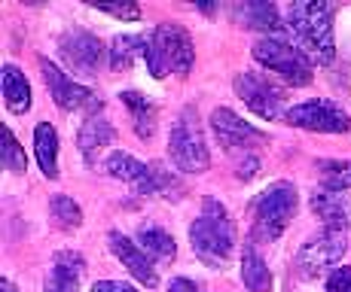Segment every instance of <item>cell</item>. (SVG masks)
<instances>
[{"label": "cell", "instance_id": "obj_26", "mask_svg": "<svg viewBox=\"0 0 351 292\" xmlns=\"http://www.w3.org/2000/svg\"><path fill=\"white\" fill-rule=\"evenodd\" d=\"M49 213L62 228H80L83 226V210H80V204L73 198H67V195H56V198L49 201Z\"/></svg>", "mask_w": 351, "mask_h": 292}, {"label": "cell", "instance_id": "obj_22", "mask_svg": "<svg viewBox=\"0 0 351 292\" xmlns=\"http://www.w3.org/2000/svg\"><path fill=\"white\" fill-rule=\"evenodd\" d=\"M119 98H123V104L128 107V113H132V122H134L138 137L150 140L153 134H156V107H153L150 101H147L144 94H138V92H123Z\"/></svg>", "mask_w": 351, "mask_h": 292}, {"label": "cell", "instance_id": "obj_7", "mask_svg": "<svg viewBox=\"0 0 351 292\" xmlns=\"http://www.w3.org/2000/svg\"><path fill=\"white\" fill-rule=\"evenodd\" d=\"M107 174L117 176V180H123V183H132L138 195H162V192L178 189L174 174L165 171L159 161L144 165V161H138L128 152H113L110 159H107Z\"/></svg>", "mask_w": 351, "mask_h": 292}, {"label": "cell", "instance_id": "obj_5", "mask_svg": "<svg viewBox=\"0 0 351 292\" xmlns=\"http://www.w3.org/2000/svg\"><path fill=\"white\" fill-rule=\"evenodd\" d=\"M168 152L171 161L186 174H205L211 165V152H208L205 134H202L195 107H184L178 122H174L171 134H168Z\"/></svg>", "mask_w": 351, "mask_h": 292}, {"label": "cell", "instance_id": "obj_17", "mask_svg": "<svg viewBox=\"0 0 351 292\" xmlns=\"http://www.w3.org/2000/svg\"><path fill=\"white\" fill-rule=\"evenodd\" d=\"M113 137H117V131H113L110 122L101 119V116H89V119L83 122V128H80V137H77L83 159L89 161V165H95L98 152H101L104 146H110Z\"/></svg>", "mask_w": 351, "mask_h": 292}, {"label": "cell", "instance_id": "obj_30", "mask_svg": "<svg viewBox=\"0 0 351 292\" xmlns=\"http://www.w3.org/2000/svg\"><path fill=\"white\" fill-rule=\"evenodd\" d=\"M92 292H138L134 287H128V283H119V280H98Z\"/></svg>", "mask_w": 351, "mask_h": 292}, {"label": "cell", "instance_id": "obj_23", "mask_svg": "<svg viewBox=\"0 0 351 292\" xmlns=\"http://www.w3.org/2000/svg\"><path fill=\"white\" fill-rule=\"evenodd\" d=\"M144 55V37H132V34H119L110 43V67L113 70H128L134 58Z\"/></svg>", "mask_w": 351, "mask_h": 292}, {"label": "cell", "instance_id": "obj_12", "mask_svg": "<svg viewBox=\"0 0 351 292\" xmlns=\"http://www.w3.org/2000/svg\"><path fill=\"white\" fill-rule=\"evenodd\" d=\"M211 128L217 134L220 146L229 155H254V149L260 144H266V134L260 128H254L251 122H245L241 116H235L229 107H217L211 113Z\"/></svg>", "mask_w": 351, "mask_h": 292}, {"label": "cell", "instance_id": "obj_27", "mask_svg": "<svg viewBox=\"0 0 351 292\" xmlns=\"http://www.w3.org/2000/svg\"><path fill=\"white\" fill-rule=\"evenodd\" d=\"M3 165H6V171H12V174H25L28 171V159H25V149L19 146V140H16V134L6 128V149H3Z\"/></svg>", "mask_w": 351, "mask_h": 292}, {"label": "cell", "instance_id": "obj_20", "mask_svg": "<svg viewBox=\"0 0 351 292\" xmlns=\"http://www.w3.org/2000/svg\"><path fill=\"white\" fill-rule=\"evenodd\" d=\"M241 283L251 292H272V271L260 259L254 243H245V253H241Z\"/></svg>", "mask_w": 351, "mask_h": 292}, {"label": "cell", "instance_id": "obj_11", "mask_svg": "<svg viewBox=\"0 0 351 292\" xmlns=\"http://www.w3.org/2000/svg\"><path fill=\"white\" fill-rule=\"evenodd\" d=\"M40 70H43V83L49 88L52 101L62 107L64 113H95L101 110V98L92 88L73 83L71 77H64L56 64H49L46 58H40Z\"/></svg>", "mask_w": 351, "mask_h": 292}, {"label": "cell", "instance_id": "obj_21", "mask_svg": "<svg viewBox=\"0 0 351 292\" xmlns=\"http://www.w3.org/2000/svg\"><path fill=\"white\" fill-rule=\"evenodd\" d=\"M3 98L12 113L31 110V85L16 64H3Z\"/></svg>", "mask_w": 351, "mask_h": 292}, {"label": "cell", "instance_id": "obj_19", "mask_svg": "<svg viewBox=\"0 0 351 292\" xmlns=\"http://www.w3.org/2000/svg\"><path fill=\"white\" fill-rule=\"evenodd\" d=\"M34 149H37L40 171L49 176V180H56L58 176V131L49 122H40L34 128Z\"/></svg>", "mask_w": 351, "mask_h": 292}, {"label": "cell", "instance_id": "obj_3", "mask_svg": "<svg viewBox=\"0 0 351 292\" xmlns=\"http://www.w3.org/2000/svg\"><path fill=\"white\" fill-rule=\"evenodd\" d=\"M144 58L156 79L168 77V73L186 77L193 70L195 49H193L190 34L180 25H159L150 37H144Z\"/></svg>", "mask_w": 351, "mask_h": 292}, {"label": "cell", "instance_id": "obj_25", "mask_svg": "<svg viewBox=\"0 0 351 292\" xmlns=\"http://www.w3.org/2000/svg\"><path fill=\"white\" fill-rule=\"evenodd\" d=\"M318 171L324 180V189H333V192H346L351 189V161H318Z\"/></svg>", "mask_w": 351, "mask_h": 292}, {"label": "cell", "instance_id": "obj_9", "mask_svg": "<svg viewBox=\"0 0 351 292\" xmlns=\"http://www.w3.org/2000/svg\"><path fill=\"white\" fill-rule=\"evenodd\" d=\"M235 94H239L241 101H245V107L251 113H256L260 119H278L281 110H285V88L275 85L269 77H263V73H239L235 77Z\"/></svg>", "mask_w": 351, "mask_h": 292}, {"label": "cell", "instance_id": "obj_4", "mask_svg": "<svg viewBox=\"0 0 351 292\" xmlns=\"http://www.w3.org/2000/svg\"><path fill=\"white\" fill-rule=\"evenodd\" d=\"M296 186L287 180H278L272 186H266L254 201V241L272 243L285 235V228L290 226L296 213Z\"/></svg>", "mask_w": 351, "mask_h": 292}, {"label": "cell", "instance_id": "obj_16", "mask_svg": "<svg viewBox=\"0 0 351 292\" xmlns=\"http://www.w3.org/2000/svg\"><path fill=\"white\" fill-rule=\"evenodd\" d=\"M312 210L324 220V228H348V195L333 192V189H315Z\"/></svg>", "mask_w": 351, "mask_h": 292}, {"label": "cell", "instance_id": "obj_31", "mask_svg": "<svg viewBox=\"0 0 351 292\" xmlns=\"http://www.w3.org/2000/svg\"><path fill=\"white\" fill-rule=\"evenodd\" d=\"M168 292H205V289L195 287V283L186 280V277H174V280L168 283Z\"/></svg>", "mask_w": 351, "mask_h": 292}, {"label": "cell", "instance_id": "obj_28", "mask_svg": "<svg viewBox=\"0 0 351 292\" xmlns=\"http://www.w3.org/2000/svg\"><path fill=\"white\" fill-rule=\"evenodd\" d=\"M327 292H351V268H336L333 274L327 277Z\"/></svg>", "mask_w": 351, "mask_h": 292}, {"label": "cell", "instance_id": "obj_14", "mask_svg": "<svg viewBox=\"0 0 351 292\" xmlns=\"http://www.w3.org/2000/svg\"><path fill=\"white\" fill-rule=\"evenodd\" d=\"M107 241H110V253L123 262V268H128V274L134 280H141L144 287H156L159 277H156V268H153V259L147 256V250H141L134 241H128L123 232H110Z\"/></svg>", "mask_w": 351, "mask_h": 292}, {"label": "cell", "instance_id": "obj_6", "mask_svg": "<svg viewBox=\"0 0 351 292\" xmlns=\"http://www.w3.org/2000/svg\"><path fill=\"white\" fill-rule=\"evenodd\" d=\"M254 58L266 70L278 73L290 85H308L312 83V61L302 49L285 43L281 37H263L254 43Z\"/></svg>", "mask_w": 351, "mask_h": 292}, {"label": "cell", "instance_id": "obj_2", "mask_svg": "<svg viewBox=\"0 0 351 292\" xmlns=\"http://www.w3.org/2000/svg\"><path fill=\"white\" fill-rule=\"evenodd\" d=\"M190 243L193 253L211 268H220L229 262L235 247V228L226 207L217 198H205L199 220L190 226Z\"/></svg>", "mask_w": 351, "mask_h": 292}, {"label": "cell", "instance_id": "obj_24", "mask_svg": "<svg viewBox=\"0 0 351 292\" xmlns=\"http://www.w3.org/2000/svg\"><path fill=\"white\" fill-rule=\"evenodd\" d=\"M138 241L144 243L147 253H153L156 259H174L178 247H174V237L159 226H141L138 228Z\"/></svg>", "mask_w": 351, "mask_h": 292}, {"label": "cell", "instance_id": "obj_1", "mask_svg": "<svg viewBox=\"0 0 351 292\" xmlns=\"http://www.w3.org/2000/svg\"><path fill=\"white\" fill-rule=\"evenodd\" d=\"M287 28L300 49L315 64H330L336 58L333 40V6L330 3H290L287 6Z\"/></svg>", "mask_w": 351, "mask_h": 292}, {"label": "cell", "instance_id": "obj_32", "mask_svg": "<svg viewBox=\"0 0 351 292\" xmlns=\"http://www.w3.org/2000/svg\"><path fill=\"white\" fill-rule=\"evenodd\" d=\"M0 289H3V292H19L16 287H12V280H0Z\"/></svg>", "mask_w": 351, "mask_h": 292}, {"label": "cell", "instance_id": "obj_18", "mask_svg": "<svg viewBox=\"0 0 351 292\" xmlns=\"http://www.w3.org/2000/svg\"><path fill=\"white\" fill-rule=\"evenodd\" d=\"M232 16L241 28H251V31L275 34L281 28V16L275 3H239L232 10Z\"/></svg>", "mask_w": 351, "mask_h": 292}, {"label": "cell", "instance_id": "obj_13", "mask_svg": "<svg viewBox=\"0 0 351 292\" xmlns=\"http://www.w3.org/2000/svg\"><path fill=\"white\" fill-rule=\"evenodd\" d=\"M58 55L73 73H86V77H98L101 61H104V46L98 37L86 31H71L58 40Z\"/></svg>", "mask_w": 351, "mask_h": 292}, {"label": "cell", "instance_id": "obj_8", "mask_svg": "<svg viewBox=\"0 0 351 292\" xmlns=\"http://www.w3.org/2000/svg\"><path fill=\"white\" fill-rule=\"evenodd\" d=\"M348 250V237L339 228H324V232L312 235L296 253V268L302 277H318L321 271L333 268Z\"/></svg>", "mask_w": 351, "mask_h": 292}, {"label": "cell", "instance_id": "obj_15", "mask_svg": "<svg viewBox=\"0 0 351 292\" xmlns=\"http://www.w3.org/2000/svg\"><path fill=\"white\" fill-rule=\"evenodd\" d=\"M86 271V259L73 250H64V253H56L52 259V274L46 280V292H77L80 280H83Z\"/></svg>", "mask_w": 351, "mask_h": 292}, {"label": "cell", "instance_id": "obj_29", "mask_svg": "<svg viewBox=\"0 0 351 292\" xmlns=\"http://www.w3.org/2000/svg\"><path fill=\"white\" fill-rule=\"evenodd\" d=\"M98 12H107L113 18H123V22H138L141 18V6L125 3V6H98Z\"/></svg>", "mask_w": 351, "mask_h": 292}, {"label": "cell", "instance_id": "obj_10", "mask_svg": "<svg viewBox=\"0 0 351 292\" xmlns=\"http://www.w3.org/2000/svg\"><path fill=\"white\" fill-rule=\"evenodd\" d=\"M287 125L306 128V131H321V134H346L351 128V116L333 101H306L296 104L285 113Z\"/></svg>", "mask_w": 351, "mask_h": 292}]
</instances>
